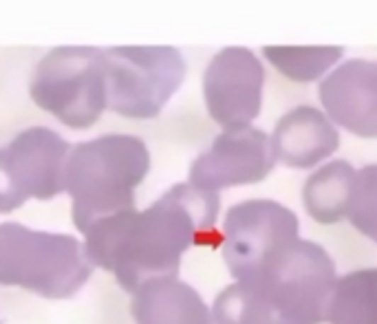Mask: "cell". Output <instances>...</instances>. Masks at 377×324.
Returning a JSON list of instances; mask_svg holds the SVG:
<instances>
[{"label":"cell","mask_w":377,"mask_h":324,"mask_svg":"<svg viewBox=\"0 0 377 324\" xmlns=\"http://www.w3.org/2000/svg\"><path fill=\"white\" fill-rule=\"evenodd\" d=\"M69 152L67 141L45 126L27 128L0 148V214L27 199L47 201L64 192Z\"/></svg>","instance_id":"cell-7"},{"label":"cell","mask_w":377,"mask_h":324,"mask_svg":"<svg viewBox=\"0 0 377 324\" xmlns=\"http://www.w3.org/2000/svg\"><path fill=\"white\" fill-rule=\"evenodd\" d=\"M108 108L135 119L162 113L186 77V60L172 47L104 49Z\"/></svg>","instance_id":"cell-6"},{"label":"cell","mask_w":377,"mask_h":324,"mask_svg":"<svg viewBox=\"0 0 377 324\" xmlns=\"http://www.w3.org/2000/svg\"><path fill=\"white\" fill-rule=\"evenodd\" d=\"M269 62L296 82H311L342 57V47H265Z\"/></svg>","instance_id":"cell-16"},{"label":"cell","mask_w":377,"mask_h":324,"mask_svg":"<svg viewBox=\"0 0 377 324\" xmlns=\"http://www.w3.org/2000/svg\"><path fill=\"white\" fill-rule=\"evenodd\" d=\"M298 238V216L267 199H252L225 214L221 250L236 280L256 272Z\"/></svg>","instance_id":"cell-8"},{"label":"cell","mask_w":377,"mask_h":324,"mask_svg":"<svg viewBox=\"0 0 377 324\" xmlns=\"http://www.w3.org/2000/svg\"><path fill=\"white\" fill-rule=\"evenodd\" d=\"M218 208V192L179 184L142 212L95 220L84 232L86 258L93 267L113 272L117 285L135 294L148 280L176 276L181 256L214 238Z\"/></svg>","instance_id":"cell-1"},{"label":"cell","mask_w":377,"mask_h":324,"mask_svg":"<svg viewBox=\"0 0 377 324\" xmlns=\"http://www.w3.org/2000/svg\"><path fill=\"white\" fill-rule=\"evenodd\" d=\"M327 117L357 137H377V62L349 60L320 82Z\"/></svg>","instance_id":"cell-11"},{"label":"cell","mask_w":377,"mask_h":324,"mask_svg":"<svg viewBox=\"0 0 377 324\" xmlns=\"http://www.w3.org/2000/svg\"><path fill=\"white\" fill-rule=\"evenodd\" d=\"M91 274L93 265L77 238L35 232L23 223H0V285L45 298H71Z\"/></svg>","instance_id":"cell-4"},{"label":"cell","mask_w":377,"mask_h":324,"mask_svg":"<svg viewBox=\"0 0 377 324\" xmlns=\"http://www.w3.org/2000/svg\"><path fill=\"white\" fill-rule=\"evenodd\" d=\"M329 324H377V267L337 278L329 307Z\"/></svg>","instance_id":"cell-15"},{"label":"cell","mask_w":377,"mask_h":324,"mask_svg":"<svg viewBox=\"0 0 377 324\" xmlns=\"http://www.w3.org/2000/svg\"><path fill=\"white\" fill-rule=\"evenodd\" d=\"M340 146L333 121L313 106L289 111L271 133L274 159L289 168H311Z\"/></svg>","instance_id":"cell-12"},{"label":"cell","mask_w":377,"mask_h":324,"mask_svg":"<svg viewBox=\"0 0 377 324\" xmlns=\"http://www.w3.org/2000/svg\"><path fill=\"white\" fill-rule=\"evenodd\" d=\"M130 311L137 324H214L201 294L176 276L144 282L133 294Z\"/></svg>","instance_id":"cell-13"},{"label":"cell","mask_w":377,"mask_h":324,"mask_svg":"<svg viewBox=\"0 0 377 324\" xmlns=\"http://www.w3.org/2000/svg\"><path fill=\"white\" fill-rule=\"evenodd\" d=\"M337 282L331 256L298 238L249 276L234 280L212 305L214 324H320Z\"/></svg>","instance_id":"cell-2"},{"label":"cell","mask_w":377,"mask_h":324,"mask_svg":"<svg viewBox=\"0 0 377 324\" xmlns=\"http://www.w3.org/2000/svg\"><path fill=\"white\" fill-rule=\"evenodd\" d=\"M347 218L353 228L377 242V164L364 166L355 174Z\"/></svg>","instance_id":"cell-17"},{"label":"cell","mask_w":377,"mask_h":324,"mask_svg":"<svg viewBox=\"0 0 377 324\" xmlns=\"http://www.w3.org/2000/svg\"><path fill=\"white\" fill-rule=\"evenodd\" d=\"M33 102L71 128H89L108 108L104 49L57 47L38 62Z\"/></svg>","instance_id":"cell-5"},{"label":"cell","mask_w":377,"mask_h":324,"mask_svg":"<svg viewBox=\"0 0 377 324\" xmlns=\"http://www.w3.org/2000/svg\"><path fill=\"white\" fill-rule=\"evenodd\" d=\"M355 174V168L342 159L317 168L303 188L307 212L317 223H337L347 216Z\"/></svg>","instance_id":"cell-14"},{"label":"cell","mask_w":377,"mask_h":324,"mask_svg":"<svg viewBox=\"0 0 377 324\" xmlns=\"http://www.w3.org/2000/svg\"><path fill=\"white\" fill-rule=\"evenodd\" d=\"M274 161L271 137L265 130L254 126L227 128L214 139L208 152L194 159L188 184L206 192L254 184L271 172Z\"/></svg>","instance_id":"cell-10"},{"label":"cell","mask_w":377,"mask_h":324,"mask_svg":"<svg viewBox=\"0 0 377 324\" xmlns=\"http://www.w3.org/2000/svg\"><path fill=\"white\" fill-rule=\"evenodd\" d=\"M265 69L243 47H227L212 57L203 75L206 104L216 124L227 128L249 126L261 111Z\"/></svg>","instance_id":"cell-9"},{"label":"cell","mask_w":377,"mask_h":324,"mask_svg":"<svg viewBox=\"0 0 377 324\" xmlns=\"http://www.w3.org/2000/svg\"><path fill=\"white\" fill-rule=\"evenodd\" d=\"M150 170V152L135 135H104L71 148L64 192L73 199V223L86 232L95 220L135 210V190Z\"/></svg>","instance_id":"cell-3"}]
</instances>
